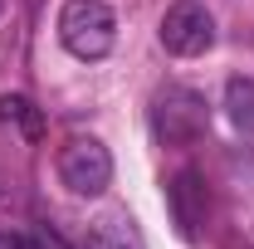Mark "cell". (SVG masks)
Returning a JSON list of instances; mask_svg holds the SVG:
<instances>
[{"instance_id":"obj_1","label":"cell","mask_w":254,"mask_h":249,"mask_svg":"<svg viewBox=\"0 0 254 249\" xmlns=\"http://www.w3.org/2000/svg\"><path fill=\"white\" fill-rule=\"evenodd\" d=\"M59 44L83 63H98L118 44V15L108 0H64L59 10Z\"/></svg>"},{"instance_id":"obj_2","label":"cell","mask_w":254,"mask_h":249,"mask_svg":"<svg viewBox=\"0 0 254 249\" xmlns=\"http://www.w3.org/2000/svg\"><path fill=\"white\" fill-rule=\"evenodd\" d=\"M205 98L190 88H161L152 98V132L161 147H190L205 132Z\"/></svg>"},{"instance_id":"obj_3","label":"cell","mask_w":254,"mask_h":249,"mask_svg":"<svg viewBox=\"0 0 254 249\" xmlns=\"http://www.w3.org/2000/svg\"><path fill=\"white\" fill-rule=\"evenodd\" d=\"M157 34L176 59H195V54H205L215 44V15L200 0H176V5H166Z\"/></svg>"},{"instance_id":"obj_4","label":"cell","mask_w":254,"mask_h":249,"mask_svg":"<svg viewBox=\"0 0 254 249\" xmlns=\"http://www.w3.org/2000/svg\"><path fill=\"white\" fill-rule=\"evenodd\" d=\"M59 181L73 195H103L113 181V156L98 137H68V147L59 152Z\"/></svg>"},{"instance_id":"obj_5","label":"cell","mask_w":254,"mask_h":249,"mask_svg":"<svg viewBox=\"0 0 254 249\" xmlns=\"http://www.w3.org/2000/svg\"><path fill=\"white\" fill-rule=\"evenodd\" d=\"M166 205H171V220H176V230H181V240H195L200 235V225L210 215V195H205V181H200V171H176L171 181H166Z\"/></svg>"},{"instance_id":"obj_6","label":"cell","mask_w":254,"mask_h":249,"mask_svg":"<svg viewBox=\"0 0 254 249\" xmlns=\"http://www.w3.org/2000/svg\"><path fill=\"white\" fill-rule=\"evenodd\" d=\"M83 249H142V235L127 210H103L83 230Z\"/></svg>"},{"instance_id":"obj_7","label":"cell","mask_w":254,"mask_h":249,"mask_svg":"<svg viewBox=\"0 0 254 249\" xmlns=\"http://www.w3.org/2000/svg\"><path fill=\"white\" fill-rule=\"evenodd\" d=\"M0 123H5V127H20L25 142H39V137H44V118H39V108H34L30 98H20V93H5V98H0Z\"/></svg>"},{"instance_id":"obj_8","label":"cell","mask_w":254,"mask_h":249,"mask_svg":"<svg viewBox=\"0 0 254 249\" xmlns=\"http://www.w3.org/2000/svg\"><path fill=\"white\" fill-rule=\"evenodd\" d=\"M225 118L240 132H254V78H230L225 83Z\"/></svg>"},{"instance_id":"obj_9","label":"cell","mask_w":254,"mask_h":249,"mask_svg":"<svg viewBox=\"0 0 254 249\" xmlns=\"http://www.w3.org/2000/svg\"><path fill=\"white\" fill-rule=\"evenodd\" d=\"M10 249H59V240L44 235V230H15L10 235Z\"/></svg>"},{"instance_id":"obj_10","label":"cell","mask_w":254,"mask_h":249,"mask_svg":"<svg viewBox=\"0 0 254 249\" xmlns=\"http://www.w3.org/2000/svg\"><path fill=\"white\" fill-rule=\"evenodd\" d=\"M0 249H10V235H0Z\"/></svg>"}]
</instances>
